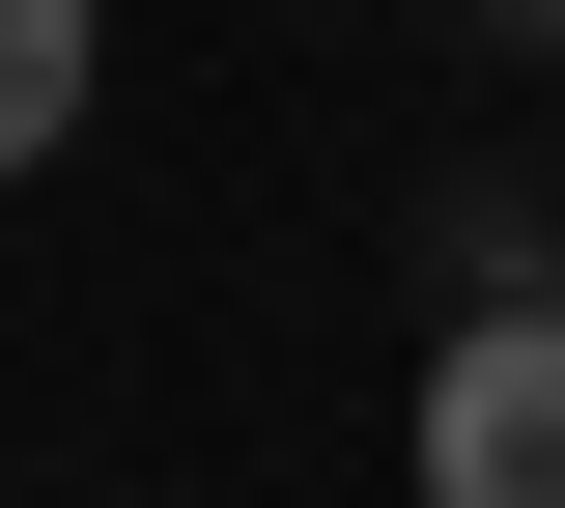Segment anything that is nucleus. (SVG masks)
Returning <instances> with one entry per match:
<instances>
[{
	"instance_id": "nucleus-1",
	"label": "nucleus",
	"mask_w": 565,
	"mask_h": 508,
	"mask_svg": "<svg viewBox=\"0 0 565 508\" xmlns=\"http://www.w3.org/2000/svg\"><path fill=\"white\" fill-rule=\"evenodd\" d=\"M396 452H424V508H565V283L452 311L424 396H396Z\"/></svg>"
},
{
	"instance_id": "nucleus-2",
	"label": "nucleus",
	"mask_w": 565,
	"mask_h": 508,
	"mask_svg": "<svg viewBox=\"0 0 565 508\" xmlns=\"http://www.w3.org/2000/svg\"><path fill=\"white\" fill-rule=\"evenodd\" d=\"M85 85H114V0H0V170H57Z\"/></svg>"
},
{
	"instance_id": "nucleus-3",
	"label": "nucleus",
	"mask_w": 565,
	"mask_h": 508,
	"mask_svg": "<svg viewBox=\"0 0 565 508\" xmlns=\"http://www.w3.org/2000/svg\"><path fill=\"white\" fill-rule=\"evenodd\" d=\"M481 29H537V57H565V0H481Z\"/></svg>"
}]
</instances>
